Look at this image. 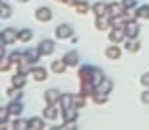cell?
I'll use <instances>...</instances> for the list:
<instances>
[{
	"mask_svg": "<svg viewBox=\"0 0 149 130\" xmlns=\"http://www.w3.org/2000/svg\"><path fill=\"white\" fill-rule=\"evenodd\" d=\"M10 126H13L15 130H25V128L29 130V120H23L21 116H17V120H15V122H13Z\"/></svg>",
	"mask_w": 149,
	"mask_h": 130,
	"instance_id": "34",
	"label": "cell"
},
{
	"mask_svg": "<svg viewBox=\"0 0 149 130\" xmlns=\"http://www.w3.org/2000/svg\"><path fill=\"white\" fill-rule=\"evenodd\" d=\"M92 10V4L88 2V0H80V2L76 4V12L80 14V17H84V14H88Z\"/></svg>",
	"mask_w": 149,
	"mask_h": 130,
	"instance_id": "25",
	"label": "cell"
},
{
	"mask_svg": "<svg viewBox=\"0 0 149 130\" xmlns=\"http://www.w3.org/2000/svg\"><path fill=\"white\" fill-rule=\"evenodd\" d=\"M94 27H96V31H100V33L110 31V17H108V14H104V17H96Z\"/></svg>",
	"mask_w": 149,
	"mask_h": 130,
	"instance_id": "13",
	"label": "cell"
},
{
	"mask_svg": "<svg viewBox=\"0 0 149 130\" xmlns=\"http://www.w3.org/2000/svg\"><path fill=\"white\" fill-rule=\"evenodd\" d=\"M4 47H8V45H4L2 41H0V59H2V57H6V49Z\"/></svg>",
	"mask_w": 149,
	"mask_h": 130,
	"instance_id": "41",
	"label": "cell"
},
{
	"mask_svg": "<svg viewBox=\"0 0 149 130\" xmlns=\"http://www.w3.org/2000/svg\"><path fill=\"white\" fill-rule=\"evenodd\" d=\"M49 65H51V67H49L51 73H55V75H61V73H65V69H68V65H65L63 59H53Z\"/></svg>",
	"mask_w": 149,
	"mask_h": 130,
	"instance_id": "17",
	"label": "cell"
},
{
	"mask_svg": "<svg viewBox=\"0 0 149 130\" xmlns=\"http://www.w3.org/2000/svg\"><path fill=\"white\" fill-rule=\"evenodd\" d=\"M108 39L110 43H125L127 41V33H125V27H112L110 33H108Z\"/></svg>",
	"mask_w": 149,
	"mask_h": 130,
	"instance_id": "5",
	"label": "cell"
},
{
	"mask_svg": "<svg viewBox=\"0 0 149 130\" xmlns=\"http://www.w3.org/2000/svg\"><path fill=\"white\" fill-rule=\"evenodd\" d=\"M19 41H21V43L33 41V31H31V29H21V31H19Z\"/></svg>",
	"mask_w": 149,
	"mask_h": 130,
	"instance_id": "33",
	"label": "cell"
},
{
	"mask_svg": "<svg viewBox=\"0 0 149 130\" xmlns=\"http://www.w3.org/2000/svg\"><path fill=\"white\" fill-rule=\"evenodd\" d=\"M102 77H104V75H102V71H100L98 67H92V75H90V81H92L94 85H98V83L102 81Z\"/></svg>",
	"mask_w": 149,
	"mask_h": 130,
	"instance_id": "35",
	"label": "cell"
},
{
	"mask_svg": "<svg viewBox=\"0 0 149 130\" xmlns=\"http://www.w3.org/2000/svg\"><path fill=\"white\" fill-rule=\"evenodd\" d=\"M35 19H37L39 23H49V21L53 19V12H51L49 6H39V8L35 10Z\"/></svg>",
	"mask_w": 149,
	"mask_h": 130,
	"instance_id": "8",
	"label": "cell"
},
{
	"mask_svg": "<svg viewBox=\"0 0 149 130\" xmlns=\"http://www.w3.org/2000/svg\"><path fill=\"white\" fill-rule=\"evenodd\" d=\"M141 102H143V104H147V106H149V89H145V91H143V94H141Z\"/></svg>",
	"mask_w": 149,
	"mask_h": 130,
	"instance_id": "40",
	"label": "cell"
},
{
	"mask_svg": "<svg viewBox=\"0 0 149 130\" xmlns=\"http://www.w3.org/2000/svg\"><path fill=\"white\" fill-rule=\"evenodd\" d=\"M125 12V6L120 0H112V2H108V17H123Z\"/></svg>",
	"mask_w": 149,
	"mask_h": 130,
	"instance_id": "12",
	"label": "cell"
},
{
	"mask_svg": "<svg viewBox=\"0 0 149 130\" xmlns=\"http://www.w3.org/2000/svg\"><path fill=\"white\" fill-rule=\"evenodd\" d=\"M86 104H88V96H84V94H74V108L82 110V108H86Z\"/></svg>",
	"mask_w": 149,
	"mask_h": 130,
	"instance_id": "29",
	"label": "cell"
},
{
	"mask_svg": "<svg viewBox=\"0 0 149 130\" xmlns=\"http://www.w3.org/2000/svg\"><path fill=\"white\" fill-rule=\"evenodd\" d=\"M112 87H114V81H112L110 77H102V81L96 85V89H100V91H106V94H110V91H112Z\"/></svg>",
	"mask_w": 149,
	"mask_h": 130,
	"instance_id": "23",
	"label": "cell"
},
{
	"mask_svg": "<svg viewBox=\"0 0 149 130\" xmlns=\"http://www.w3.org/2000/svg\"><path fill=\"white\" fill-rule=\"evenodd\" d=\"M10 17H13L10 4H6L4 0H0V19H10Z\"/></svg>",
	"mask_w": 149,
	"mask_h": 130,
	"instance_id": "32",
	"label": "cell"
},
{
	"mask_svg": "<svg viewBox=\"0 0 149 130\" xmlns=\"http://www.w3.org/2000/svg\"><path fill=\"white\" fill-rule=\"evenodd\" d=\"M139 81H141V85H143L145 89H149V73H143Z\"/></svg>",
	"mask_w": 149,
	"mask_h": 130,
	"instance_id": "39",
	"label": "cell"
},
{
	"mask_svg": "<svg viewBox=\"0 0 149 130\" xmlns=\"http://www.w3.org/2000/svg\"><path fill=\"white\" fill-rule=\"evenodd\" d=\"M37 49L41 51L43 57H47V55H53V51H55V43H53V39H43V41L37 45Z\"/></svg>",
	"mask_w": 149,
	"mask_h": 130,
	"instance_id": "9",
	"label": "cell"
},
{
	"mask_svg": "<svg viewBox=\"0 0 149 130\" xmlns=\"http://www.w3.org/2000/svg\"><path fill=\"white\" fill-rule=\"evenodd\" d=\"M72 37H74V29H72L70 25H65V23L57 25V29H55V39H57V41H68V39H72Z\"/></svg>",
	"mask_w": 149,
	"mask_h": 130,
	"instance_id": "3",
	"label": "cell"
},
{
	"mask_svg": "<svg viewBox=\"0 0 149 130\" xmlns=\"http://www.w3.org/2000/svg\"><path fill=\"white\" fill-rule=\"evenodd\" d=\"M139 49H141L139 39H127V41H125V51H129V53H137Z\"/></svg>",
	"mask_w": 149,
	"mask_h": 130,
	"instance_id": "26",
	"label": "cell"
},
{
	"mask_svg": "<svg viewBox=\"0 0 149 130\" xmlns=\"http://www.w3.org/2000/svg\"><path fill=\"white\" fill-rule=\"evenodd\" d=\"M78 108H65V110H61V118H63V128H74L76 126V122H78Z\"/></svg>",
	"mask_w": 149,
	"mask_h": 130,
	"instance_id": "1",
	"label": "cell"
},
{
	"mask_svg": "<svg viewBox=\"0 0 149 130\" xmlns=\"http://www.w3.org/2000/svg\"><path fill=\"white\" fill-rule=\"evenodd\" d=\"M74 106V94H61L59 98V108L65 110V108H72Z\"/></svg>",
	"mask_w": 149,
	"mask_h": 130,
	"instance_id": "27",
	"label": "cell"
},
{
	"mask_svg": "<svg viewBox=\"0 0 149 130\" xmlns=\"http://www.w3.org/2000/svg\"><path fill=\"white\" fill-rule=\"evenodd\" d=\"M92 12H94V17H104V14H108V2L96 0V2L92 4Z\"/></svg>",
	"mask_w": 149,
	"mask_h": 130,
	"instance_id": "16",
	"label": "cell"
},
{
	"mask_svg": "<svg viewBox=\"0 0 149 130\" xmlns=\"http://www.w3.org/2000/svg\"><path fill=\"white\" fill-rule=\"evenodd\" d=\"M6 108H8V112H10V116H21L23 114V110H25V104H23V100H13V102H8L6 104Z\"/></svg>",
	"mask_w": 149,
	"mask_h": 130,
	"instance_id": "11",
	"label": "cell"
},
{
	"mask_svg": "<svg viewBox=\"0 0 149 130\" xmlns=\"http://www.w3.org/2000/svg\"><path fill=\"white\" fill-rule=\"evenodd\" d=\"M57 2H61V4H63V2H65V0H57Z\"/></svg>",
	"mask_w": 149,
	"mask_h": 130,
	"instance_id": "44",
	"label": "cell"
},
{
	"mask_svg": "<svg viewBox=\"0 0 149 130\" xmlns=\"http://www.w3.org/2000/svg\"><path fill=\"white\" fill-rule=\"evenodd\" d=\"M6 57L10 59V63H13V67H15V65H19V63H23V61H25V51L15 49V51H10Z\"/></svg>",
	"mask_w": 149,
	"mask_h": 130,
	"instance_id": "18",
	"label": "cell"
},
{
	"mask_svg": "<svg viewBox=\"0 0 149 130\" xmlns=\"http://www.w3.org/2000/svg\"><path fill=\"white\" fill-rule=\"evenodd\" d=\"M137 21H149V4H141L137 6Z\"/></svg>",
	"mask_w": 149,
	"mask_h": 130,
	"instance_id": "30",
	"label": "cell"
},
{
	"mask_svg": "<svg viewBox=\"0 0 149 130\" xmlns=\"http://www.w3.org/2000/svg\"><path fill=\"white\" fill-rule=\"evenodd\" d=\"M120 2H123L125 8H137V6H139V4H137V0H120Z\"/></svg>",
	"mask_w": 149,
	"mask_h": 130,
	"instance_id": "38",
	"label": "cell"
},
{
	"mask_svg": "<svg viewBox=\"0 0 149 130\" xmlns=\"http://www.w3.org/2000/svg\"><path fill=\"white\" fill-rule=\"evenodd\" d=\"M43 98H45V104H59L61 91H59L57 87H49V89L43 94Z\"/></svg>",
	"mask_w": 149,
	"mask_h": 130,
	"instance_id": "10",
	"label": "cell"
},
{
	"mask_svg": "<svg viewBox=\"0 0 149 130\" xmlns=\"http://www.w3.org/2000/svg\"><path fill=\"white\" fill-rule=\"evenodd\" d=\"M78 2H80V0H65L63 4H65V6H72V8H76V4H78Z\"/></svg>",
	"mask_w": 149,
	"mask_h": 130,
	"instance_id": "42",
	"label": "cell"
},
{
	"mask_svg": "<svg viewBox=\"0 0 149 130\" xmlns=\"http://www.w3.org/2000/svg\"><path fill=\"white\" fill-rule=\"evenodd\" d=\"M59 116H61V108H59V104H47V106H45V110H43V118H45V120L55 122Z\"/></svg>",
	"mask_w": 149,
	"mask_h": 130,
	"instance_id": "4",
	"label": "cell"
},
{
	"mask_svg": "<svg viewBox=\"0 0 149 130\" xmlns=\"http://www.w3.org/2000/svg\"><path fill=\"white\" fill-rule=\"evenodd\" d=\"M125 33H127V39H139V33H141V25L135 21H129L125 23Z\"/></svg>",
	"mask_w": 149,
	"mask_h": 130,
	"instance_id": "6",
	"label": "cell"
},
{
	"mask_svg": "<svg viewBox=\"0 0 149 130\" xmlns=\"http://www.w3.org/2000/svg\"><path fill=\"white\" fill-rule=\"evenodd\" d=\"M8 118H10V112H8V108H6V106H0V126H6Z\"/></svg>",
	"mask_w": 149,
	"mask_h": 130,
	"instance_id": "36",
	"label": "cell"
},
{
	"mask_svg": "<svg viewBox=\"0 0 149 130\" xmlns=\"http://www.w3.org/2000/svg\"><path fill=\"white\" fill-rule=\"evenodd\" d=\"M92 100H94V104L102 106V104H106V102H108V94H106V91H100V89H96V91L92 94Z\"/></svg>",
	"mask_w": 149,
	"mask_h": 130,
	"instance_id": "28",
	"label": "cell"
},
{
	"mask_svg": "<svg viewBox=\"0 0 149 130\" xmlns=\"http://www.w3.org/2000/svg\"><path fill=\"white\" fill-rule=\"evenodd\" d=\"M96 91V85L90 81V79H86V81H80V94H84V96H88V98H92V94Z\"/></svg>",
	"mask_w": 149,
	"mask_h": 130,
	"instance_id": "19",
	"label": "cell"
},
{
	"mask_svg": "<svg viewBox=\"0 0 149 130\" xmlns=\"http://www.w3.org/2000/svg\"><path fill=\"white\" fill-rule=\"evenodd\" d=\"M104 55H106V59H112V61H116V59H120V55H123V49H120V45H118V43H110V45L104 49Z\"/></svg>",
	"mask_w": 149,
	"mask_h": 130,
	"instance_id": "7",
	"label": "cell"
},
{
	"mask_svg": "<svg viewBox=\"0 0 149 130\" xmlns=\"http://www.w3.org/2000/svg\"><path fill=\"white\" fill-rule=\"evenodd\" d=\"M0 41H2L4 45H15V43L19 41V31L13 29V27L4 29V31H0Z\"/></svg>",
	"mask_w": 149,
	"mask_h": 130,
	"instance_id": "2",
	"label": "cell"
},
{
	"mask_svg": "<svg viewBox=\"0 0 149 130\" xmlns=\"http://www.w3.org/2000/svg\"><path fill=\"white\" fill-rule=\"evenodd\" d=\"M45 128V118H29V130H43Z\"/></svg>",
	"mask_w": 149,
	"mask_h": 130,
	"instance_id": "24",
	"label": "cell"
},
{
	"mask_svg": "<svg viewBox=\"0 0 149 130\" xmlns=\"http://www.w3.org/2000/svg\"><path fill=\"white\" fill-rule=\"evenodd\" d=\"M31 77H33L35 81H45V79H47V69H45V67H41V65H35V69H33Z\"/></svg>",
	"mask_w": 149,
	"mask_h": 130,
	"instance_id": "20",
	"label": "cell"
},
{
	"mask_svg": "<svg viewBox=\"0 0 149 130\" xmlns=\"http://www.w3.org/2000/svg\"><path fill=\"white\" fill-rule=\"evenodd\" d=\"M61 59L65 61V65H68V67H76V65L80 63V55H78V51H76V49H70Z\"/></svg>",
	"mask_w": 149,
	"mask_h": 130,
	"instance_id": "15",
	"label": "cell"
},
{
	"mask_svg": "<svg viewBox=\"0 0 149 130\" xmlns=\"http://www.w3.org/2000/svg\"><path fill=\"white\" fill-rule=\"evenodd\" d=\"M19 2H29V0H19Z\"/></svg>",
	"mask_w": 149,
	"mask_h": 130,
	"instance_id": "43",
	"label": "cell"
},
{
	"mask_svg": "<svg viewBox=\"0 0 149 130\" xmlns=\"http://www.w3.org/2000/svg\"><path fill=\"white\" fill-rule=\"evenodd\" d=\"M10 67H13V63H10L8 57H2V59H0V71H2V73H6Z\"/></svg>",
	"mask_w": 149,
	"mask_h": 130,
	"instance_id": "37",
	"label": "cell"
},
{
	"mask_svg": "<svg viewBox=\"0 0 149 130\" xmlns=\"http://www.w3.org/2000/svg\"><path fill=\"white\" fill-rule=\"evenodd\" d=\"M41 51L39 49H27L25 51V61L27 63H33V65H39V61H41Z\"/></svg>",
	"mask_w": 149,
	"mask_h": 130,
	"instance_id": "14",
	"label": "cell"
},
{
	"mask_svg": "<svg viewBox=\"0 0 149 130\" xmlns=\"http://www.w3.org/2000/svg\"><path fill=\"white\" fill-rule=\"evenodd\" d=\"M10 81H13V85H15V87L23 89V87H25V83H27V75H23V73H15Z\"/></svg>",
	"mask_w": 149,
	"mask_h": 130,
	"instance_id": "31",
	"label": "cell"
},
{
	"mask_svg": "<svg viewBox=\"0 0 149 130\" xmlns=\"http://www.w3.org/2000/svg\"><path fill=\"white\" fill-rule=\"evenodd\" d=\"M15 69H17V73H23V75H31V73H33V69H35V65H33V63H27V61H23V63L15 65Z\"/></svg>",
	"mask_w": 149,
	"mask_h": 130,
	"instance_id": "21",
	"label": "cell"
},
{
	"mask_svg": "<svg viewBox=\"0 0 149 130\" xmlns=\"http://www.w3.org/2000/svg\"><path fill=\"white\" fill-rule=\"evenodd\" d=\"M92 67H94V65H80V69H78V79H80V81L90 79V75H92Z\"/></svg>",
	"mask_w": 149,
	"mask_h": 130,
	"instance_id": "22",
	"label": "cell"
}]
</instances>
